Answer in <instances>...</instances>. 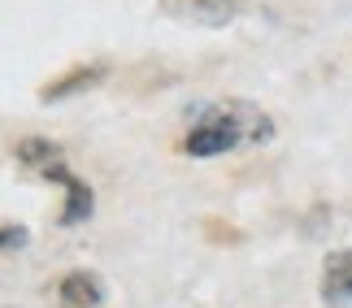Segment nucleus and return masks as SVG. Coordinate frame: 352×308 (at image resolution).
<instances>
[{"label": "nucleus", "instance_id": "1", "mask_svg": "<svg viewBox=\"0 0 352 308\" xmlns=\"http://www.w3.org/2000/svg\"><path fill=\"white\" fill-rule=\"evenodd\" d=\"M235 143H239V126L231 117H209V122H200L187 135V152L192 156H218L226 148H235Z\"/></svg>", "mask_w": 352, "mask_h": 308}, {"label": "nucleus", "instance_id": "2", "mask_svg": "<svg viewBox=\"0 0 352 308\" xmlns=\"http://www.w3.org/2000/svg\"><path fill=\"white\" fill-rule=\"evenodd\" d=\"M322 296H327V304L352 300V248L327 257V270H322Z\"/></svg>", "mask_w": 352, "mask_h": 308}, {"label": "nucleus", "instance_id": "3", "mask_svg": "<svg viewBox=\"0 0 352 308\" xmlns=\"http://www.w3.org/2000/svg\"><path fill=\"white\" fill-rule=\"evenodd\" d=\"M57 143H48V139H22L18 143V161H26V165L31 169H44V174H52V178H70V174H65L61 165H57Z\"/></svg>", "mask_w": 352, "mask_h": 308}, {"label": "nucleus", "instance_id": "4", "mask_svg": "<svg viewBox=\"0 0 352 308\" xmlns=\"http://www.w3.org/2000/svg\"><path fill=\"white\" fill-rule=\"evenodd\" d=\"M61 304L65 308H96L100 304V283L91 274H65L61 278Z\"/></svg>", "mask_w": 352, "mask_h": 308}, {"label": "nucleus", "instance_id": "5", "mask_svg": "<svg viewBox=\"0 0 352 308\" xmlns=\"http://www.w3.org/2000/svg\"><path fill=\"white\" fill-rule=\"evenodd\" d=\"M65 191H70V209L61 213V222L70 226V222H78V217H87L91 213V191L83 182H74V178H65Z\"/></svg>", "mask_w": 352, "mask_h": 308}, {"label": "nucleus", "instance_id": "6", "mask_svg": "<svg viewBox=\"0 0 352 308\" xmlns=\"http://www.w3.org/2000/svg\"><path fill=\"white\" fill-rule=\"evenodd\" d=\"M104 70H78V74H70V78H61V83H52L48 91H44V100H61V96H70V91H78V83H96Z\"/></svg>", "mask_w": 352, "mask_h": 308}, {"label": "nucleus", "instance_id": "7", "mask_svg": "<svg viewBox=\"0 0 352 308\" xmlns=\"http://www.w3.org/2000/svg\"><path fill=\"white\" fill-rule=\"evenodd\" d=\"M196 9H200V18H205V22H231L235 0H196Z\"/></svg>", "mask_w": 352, "mask_h": 308}, {"label": "nucleus", "instance_id": "8", "mask_svg": "<svg viewBox=\"0 0 352 308\" xmlns=\"http://www.w3.org/2000/svg\"><path fill=\"white\" fill-rule=\"evenodd\" d=\"M22 244H26V230H18V226L0 230V248H22Z\"/></svg>", "mask_w": 352, "mask_h": 308}]
</instances>
